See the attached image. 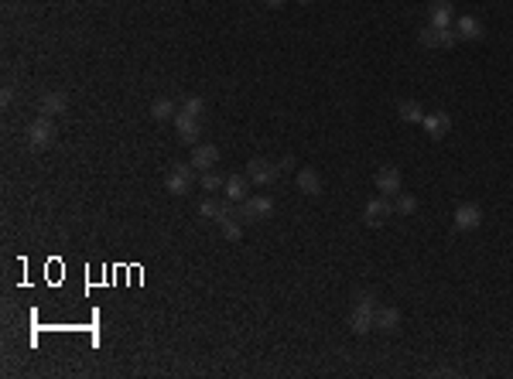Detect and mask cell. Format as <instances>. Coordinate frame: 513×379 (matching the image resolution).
Instances as JSON below:
<instances>
[{
  "label": "cell",
  "instance_id": "obj_1",
  "mask_svg": "<svg viewBox=\"0 0 513 379\" xmlns=\"http://www.w3.org/2000/svg\"><path fill=\"white\" fill-rule=\"evenodd\" d=\"M373 318H376V298L370 290H359L349 311V332L353 335H370L373 332Z\"/></svg>",
  "mask_w": 513,
  "mask_h": 379
},
{
  "label": "cell",
  "instance_id": "obj_2",
  "mask_svg": "<svg viewBox=\"0 0 513 379\" xmlns=\"http://www.w3.org/2000/svg\"><path fill=\"white\" fill-rule=\"evenodd\" d=\"M24 137H28V147L31 151H48L52 144H55V123H52V116H38L35 123H28V130H24Z\"/></svg>",
  "mask_w": 513,
  "mask_h": 379
},
{
  "label": "cell",
  "instance_id": "obj_3",
  "mask_svg": "<svg viewBox=\"0 0 513 379\" xmlns=\"http://www.w3.org/2000/svg\"><path fill=\"white\" fill-rule=\"evenodd\" d=\"M274 215V198L271 195H250L239 202V219L243 222H267Z\"/></svg>",
  "mask_w": 513,
  "mask_h": 379
},
{
  "label": "cell",
  "instance_id": "obj_4",
  "mask_svg": "<svg viewBox=\"0 0 513 379\" xmlns=\"http://www.w3.org/2000/svg\"><path fill=\"white\" fill-rule=\"evenodd\" d=\"M192 185H196V168H192V161H188V164H175V168L168 171V178H164L168 195H188Z\"/></svg>",
  "mask_w": 513,
  "mask_h": 379
},
{
  "label": "cell",
  "instance_id": "obj_5",
  "mask_svg": "<svg viewBox=\"0 0 513 379\" xmlns=\"http://www.w3.org/2000/svg\"><path fill=\"white\" fill-rule=\"evenodd\" d=\"M394 215V205H390V198L387 195H376V198H370L366 202V209H363V222L370 229H380L387 219Z\"/></svg>",
  "mask_w": 513,
  "mask_h": 379
},
{
  "label": "cell",
  "instance_id": "obj_6",
  "mask_svg": "<svg viewBox=\"0 0 513 379\" xmlns=\"http://www.w3.org/2000/svg\"><path fill=\"white\" fill-rule=\"evenodd\" d=\"M452 226H455V232H473V229H479L483 226V209H479L475 202H462V205H455Z\"/></svg>",
  "mask_w": 513,
  "mask_h": 379
},
{
  "label": "cell",
  "instance_id": "obj_7",
  "mask_svg": "<svg viewBox=\"0 0 513 379\" xmlns=\"http://www.w3.org/2000/svg\"><path fill=\"white\" fill-rule=\"evenodd\" d=\"M277 174H281V168H277L274 161H267V157H254V161L247 164V178H250L254 185H260V188L274 185Z\"/></svg>",
  "mask_w": 513,
  "mask_h": 379
},
{
  "label": "cell",
  "instance_id": "obj_8",
  "mask_svg": "<svg viewBox=\"0 0 513 379\" xmlns=\"http://www.w3.org/2000/svg\"><path fill=\"white\" fill-rule=\"evenodd\" d=\"M373 185L380 195H387V198H394V195H400L404 191V178H400V171L394 168V164H383V168L373 174Z\"/></svg>",
  "mask_w": 513,
  "mask_h": 379
},
{
  "label": "cell",
  "instance_id": "obj_9",
  "mask_svg": "<svg viewBox=\"0 0 513 379\" xmlns=\"http://www.w3.org/2000/svg\"><path fill=\"white\" fill-rule=\"evenodd\" d=\"M417 41L424 45V48H452L455 41H458V35H455V28H421V35H417Z\"/></svg>",
  "mask_w": 513,
  "mask_h": 379
},
{
  "label": "cell",
  "instance_id": "obj_10",
  "mask_svg": "<svg viewBox=\"0 0 513 379\" xmlns=\"http://www.w3.org/2000/svg\"><path fill=\"white\" fill-rule=\"evenodd\" d=\"M175 127H178V137H181V144H192V147H196L198 137H202V123H198V116L185 113V110H178V113H175Z\"/></svg>",
  "mask_w": 513,
  "mask_h": 379
},
{
  "label": "cell",
  "instance_id": "obj_11",
  "mask_svg": "<svg viewBox=\"0 0 513 379\" xmlns=\"http://www.w3.org/2000/svg\"><path fill=\"white\" fill-rule=\"evenodd\" d=\"M421 127H424V133L432 137V140H441L445 133L452 130V116L441 113V110H432V113H424V120H421Z\"/></svg>",
  "mask_w": 513,
  "mask_h": 379
},
{
  "label": "cell",
  "instance_id": "obj_12",
  "mask_svg": "<svg viewBox=\"0 0 513 379\" xmlns=\"http://www.w3.org/2000/svg\"><path fill=\"white\" fill-rule=\"evenodd\" d=\"M233 205H237V202H230V198H213V195H209V198H202L198 212H202L205 219H213V222H222L226 215H233V212H237Z\"/></svg>",
  "mask_w": 513,
  "mask_h": 379
},
{
  "label": "cell",
  "instance_id": "obj_13",
  "mask_svg": "<svg viewBox=\"0 0 513 379\" xmlns=\"http://www.w3.org/2000/svg\"><path fill=\"white\" fill-rule=\"evenodd\" d=\"M295 185H298V191H305L308 198H315V195H322V191H325V181H322V174H318L315 168H301V171H298Z\"/></svg>",
  "mask_w": 513,
  "mask_h": 379
},
{
  "label": "cell",
  "instance_id": "obj_14",
  "mask_svg": "<svg viewBox=\"0 0 513 379\" xmlns=\"http://www.w3.org/2000/svg\"><path fill=\"white\" fill-rule=\"evenodd\" d=\"M428 24H432V28H455L452 0H434L432 11H428Z\"/></svg>",
  "mask_w": 513,
  "mask_h": 379
},
{
  "label": "cell",
  "instance_id": "obj_15",
  "mask_svg": "<svg viewBox=\"0 0 513 379\" xmlns=\"http://www.w3.org/2000/svg\"><path fill=\"white\" fill-rule=\"evenodd\" d=\"M455 35L462 41H479L486 35V28H483V21L473 18V14H462V18H455Z\"/></svg>",
  "mask_w": 513,
  "mask_h": 379
},
{
  "label": "cell",
  "instance_id": "obj_16",
  "mask_svg": "<svg viewBox=\"0 0 513 379\" xmlns=\"http://www.w3.org/2000/svg\"><path fill=\"white\" fill-rule=\"evenodd\" d=\"M400 311L397 307H376V318H373V328L376 332H383V335H394L397 328H400Z\"/></svg>",
  "mask_w": 513,
  "mask_h": 379
},
{
  "label": "cell",
  "instance_id": "obj_17",
  "mask_svg": "<svg viewBox=\"0 0 513 379\" xmlns=\"http://www.w3.org/2000/svg\"><path fill=\"white\" fill-rule=\"evenodd\" d=\"M219 161V147L216 144H196V151H192V168L196 171H209L216 168Z\"/></svg>",
  "mask_w": 513,
  "mask_h": 379
},
{
  "label": "cell",
  "instance_id": "obj_18",
  "mask_svg": "<svg viewBox=\"0 0 513 379\" xmlns=\"http://www.w3.org/2000/svg\"><path fill=\"white\" fill-rule=\"evenodd\" d=\"M250 185H254V181H250L247 174H230L222 191H226L230 202H243V198H250Z\"/></svg>",
  "mask_w": 513,
  "mask_h": 379
},
{
  "label": "cell",
  "instance_id": "obj_19",
  "mask_svg": "<svg viewBox=\"0 0 513 379\" xmlns=\"http://www.w3.org/2000/svg\"><path fill=\"white\" fill-rule=\"evenodd\" d=\"M424 113H428V110H424L417 99H400V103H397V116H400L404 123H421Z\"/></svg>",
  "mask_w": 513,
  "mask_h": 379
},
{
  "label": "cell",
  "instance_id": "obj_20",
  "mask_svg": "<svg viewBox=\"0 0 513 379\" xmlns=\"http://www.w3.org/2000/svg\"><path fill=\"white\" fill-rule=\"evenodd\" d=\"M69 106L65 93H45L41 96V116H62Z\"/></svg>",
  "mask_w": 513,
  "mask_h": 379
},
{
  "label": "cell",
  "instance_id": "obj_21",
  "mask_svg": "<svg viewBox=\"0 0 513 379\" xmlns=\"http://www.w3.org/2000/svg\"><path fill=\"white\" fill-rule=\"evenodd\" d=\"M243 226H247V222L239 219V209L233 212V215H226V219L219 222V229H222V236H226L230 243H239V239H243Z\"/></svg>",
  "mask_w": 513,
  "mask_h": 379
},
{
  "label": "cell",
  "instance_id": "obj_22",
  "mask_svg": "<svg viewBox=\"0 0 513 379\" xmlns=\"http://www.w3.org/2000/svg\"><path fill=\"white\" fill-rule=\"evenodd\" d=\"M394 212H397V215H415V212H417V198L411 195V191H400V195H394Z\"/></svg>",
  "mask_w": 513,
  "mask_h": 379
},
{
  "label": "cell",
  "instance_id": "obj_23",
  "mask_svg": "<svg viewBox=\"0 0 513 379\" xmlns=\"http://www.w3.org/2000/svg\"><path fill=\"white\" fill-rule=\"evenodd\" d=\"M198 185H202L205 191H222V188H226V178H222V174H216V168H209V171H202Z\"/></svg>",
  "mask_w": 513,
  "mask_h": 379
},
{
  "label": "cell",
  "instance_id": "obj_24",
  "mask_svg": "<svg viewBox=\"0 0 513 379\" xmlns=\"http://www.w3.org/2000/svg\"><path fill=\"white\" fill-rule=\"evenodd\" d=\"M175 103L171 99H154V106H151V116L154 120H175Z\"/></svg>",
  "mask_w": 513,
  "mask_h": 379
},
{
  "label": "cell",
  "instance_id": "obj_25",
  "mask_svg": "<svg viewBox=\"0 0 513 379\" xmlns=\"http://www.w3.org/2000/svg\"><path fill=\"white\" fill-rule=\"evenodd\" d=\"M181 110H185V113H192V116H198V120H202V113H205V103H202L198 96H185V103H181Z\"/></svg>",
  "mask_w": 513,
  "mask_h": 379
},
{
  "label": "cell",
  "instance_id": "obj_26",
  "mask_svg": "<svg viewBox=\"0 0 513 379\" xmlns=\"http://www.w3.org/2000/svg\"><path fill=\"white\" fill-rule=\"evenodd\" d=\"M277 168H281V171H295V157H284V161H277Z\"/></svg>",
  "mask_w": 513,
  "mask_h": 379
},
{
  "label": "cell",
  "instance_id": "obj_27",
  "mask_svg": "<svg viewBox=\"0 0 513 379\" xmlns=\"http://www.w3.org/2000/svg\"><path fill=\"white\" fill-rule=\"evenodd\" d=\"M288 0H267V7H284Z\"/></svg>",
  "mask_w": 513,
  "mask_h": 379
},
{
  "label": "cell",
  "instance_id": "obj_28",
  "mask_svg": "<svg viewBox=\"0 0 513 379\" xmlns=\"http://www.w3.org/2000/svg\"><path fill=\"white\" fill-rule=\"evenodd\" d=\"M298 4H312V0H298Z\"/></svg>",
  "mask_w": 513,
  "mask_h": 379
}]
</instances>
